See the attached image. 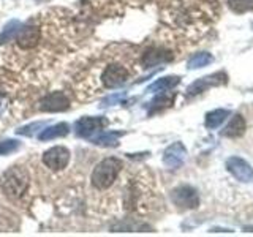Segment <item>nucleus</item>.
Returning <instances> with one entry per match:
<instances>
[{"instance_id":"obj_1","label":"nucleus","mask_w":253,"mask_h":237,"mask_svg":"<svg viewBox=\"0 0 253 237\" xmlns=\"http://www.w3.org/2000/svg\"><path fill=\"white\" fill-rule=\"evenodd\" d=\"M30 184V177L27 171L22 168V166H13L0 179V187H2V192L11 198V199H19V198L27 192Z\"/></svg>"},{"instance_id":"obj_2","label":"nucleus","mask_w":253,"mask_h":237,"mask_svg":"<svg viewBox=\"0 0 253 237\" xmlns=\"http://www.w3.org/2000/svg\"><path fill=\"white\" fill-rule=\"evenodd\" d=\"M122 161L119 160V158H114V157H109V158H105V160H101L97 166H95V169L92 171V185L98 190H106L109 188L111 185L114 184V180L117 179L119 172L122 171Z\"/></svg>"},{"instance_id":"obj_3","label":"nucleus","mask_w":253,"mask_h":237,"mask_svg":"<svg viewBox=\"0 0 253 237\" xmlns=\"http://www.w3.org/2000/svg\"><path fill=\"white\" fill-rule=\"evenodd\" d=\"M171 201L177 205L179 209L190 210L196 209L200 205V196L198 192L190 185H180L171 192Z\"/></svg>"},{"instance_id":"obj_4","label":"nucleus","mask_w":253,"mask_h":237,"mask_svg":"<svg viewBox=\"0 0 253 237\" xmlns=\"http://www.w3.org/2000/svg\"><path fill=\"white\" fill-rule=\"evenodd\" d=\"M68 161H70V150L63 146L51 147L43 154V163L51 171H62L63 168H67Z\"/></svg>"},{"instance_id":"obj_5","label":"nucleus","mask_w":253,"mask_h":237,"mask_svg":"<svg viewBox=\"0 0 253 237\" xmlns=\"http://www.w3.org/2000/svg\"><path fill=\"white\" fill-rule=\"evenodd\" d=\"M228 82V76L225 71H218V73H213V75H209V76H204L201 79H198L193 84L188 85V95H198V93H203L209 89V87H213V85H223Z\"/></svg>"},{"instance_id":"obj_6","label":"nucleus","mask_w":253,"mask_h":237,"mask_svg":"<svg viewBox=\"0 0 253 237\" xmlns=\"http://www.w3.org/2000/svg\"><path fill=\"white\" fill-rule=\"evenodd\" d=\"M226 169L231 172L237 180L245 182V184H252L253 182V168L244 160V158H239V157L228 158Z\"/></svg>"},{"instance_id":"obj_7","label":"nucleus","mask_w":253,"mask_h":237,"mask_svg":"<svg viewBox=\"0 0 253 237\" xmlns=\"http://www.w3.org/2000/svg\"><path fill=\"white\" fill-rule=\"evenodd\" d=\"M106 125L103 117H81L75 123V133L79 138H90L93 133H98Z\"/></svg>"},{"instance_id":"obj_8","label":"nucleus","mask_w":253,"mask_h":237,"mask_svg":"<svg viewBox=\"0 0 253 237\" xmlns=\"http://www.w3.org/2000/svg\"><path fill=\"white\" fill-rule=\"evenodd\" d=\"M126 79H128V71L121 65H109L101 75V81L108 89L122 87L126 82Z\"/></svg>"},{"instance_id":"obj_9","label":"nucleus","mask_w":253,"mask_h":237,"mask_svg":"<svg viewBox=\"0 0 253 237\" xmlns=\"http://www.w3.org/2000/svg\"><path fill=\"white\" fill-rule=\"evenodd\" d=\"M70 108V98L63 92H52L40 101V109L46 113H60Z\"/></svg>"},{"instance_id":"obj_10","label":"nucleus","mask_w":253,"mask_h":237,"mask_svg":"<svg viewBox=\"0 0 253 237\" xmlns=\"http://www.w3.org/2000/svg\"><path fill=\"white\" fill-rule=\"evenodd\" d=\"M187 149L182 142H172V144L165 150L163 154V163L169 169H179L185 161Z\"/></svg>"},{"instance_id":"obj_11","label":"nucleus","mask_w":253,"mask_h":237,"mask_svg":"<svg viewBox=\"0 0 253 237\" xmlns=\"http://www.w3.org/2000/svg\"><path fill=\"white\" fill-rule=\"evenodd\" d=\"M40 29L35 26H26V27H21V30L18 32L16 35V41H18L21 49H32L35 47L40 41Z\"/></svg>"},{"instance_id":"obj_12","label":"nucleus","mask_w":253,"mask_h":237,"mask_svg":"<svg viewBox=\"0 0 253 237\" xmlns=\"http://www.w3.org/2000/svg\"><path fill=\"white\" fill-rule=\"evenodd\" d=\"M172 59V54L169 51L163 49V47H152V49L146 51V54L142 55V63L144 67H155L158 63L169 62Z\"/></svg>"},{"instance_id":"obj_13","label":"nucleus","mask_w":253,"mask_h":237,"mask_svg":"<svg viewBox=\"0 0 253 237\" xmlns=\"http://www.w3.org/2000/svg\"><path fill=\"white\" fill-rule=\"evenodd\" d=\"M70 131V126L65 122L55 123L52 126H46V128L40 133V141H51V139H57V138H63L67 136Z\"/></svg>"},{"instance_id":"obj_14","label":"nucleus","mask_w":253,"mask_h":237,"mask_svg":"<svg viewBox=\"0 0 253 237\" xmlns=\"http://www.w3.org/2000/svg\"><path fill=\"white\" fill-rule=\"evenodd\" d=\"M244 131H245V118L241 114H236L231 117V120L228 122L221 134L228 138H239L244 134Z\"/></svg>"},{"instance_id":"obj_15","label":"nucleus","mask_w":253,"mask_h":237,"mask_svg":"<svg viewBox=\"0 0 253 237\" xmlns=\"http://www.w3.org/2000/svg\"><path fill=\"white\" fill-rule=\"evenodd\" d=\"M231 114L228 109H213L211 113L206 114V126H208L209 130H213V128H218V126L223 123L228 116Z\"/></svg>"},{"instance_id":"obj_16","label":"nucleus","mask_w":253,"mask_h":237,"mask_svg":"<svg viewBox=\"0 0 253 237\" xmlns=\"http://www.w3.org/2000/svg\"><path fill=\"white\" fill-rule=\"evenodd\" d=\"M179 82H180L179 76H166L155 81L152 85H149L147 92H166V90H171L172 87H176Z\"/></svg>"},{"instance_id":"obj_17","label":"nucleus","mask_w":253,"mask_h":237,"mask_svg":"<svg viewBox=\"0 0 253 237\" xmlns=\"http://www.w3.org/2000/svg\"><path fill=\"white\" fill-rule=\"evenodd\" d=\"M122 131H108V133H100L98 136L92 138V142L97 146L103 147H116L117 146V139L122 136Z\"/></svg>"},{"instance_id":"obj_18","label":"nucleus","mask_w":253,"mask_h":237,"mask_svg":"<svg viewBox=\"0 0 253 237\" xmlns=\"http://www.w3.org/2000/svg\"><path fill=\"white\" fill-rule=\"evenodd\" d=\"M21 27H22V24L19 21H16V19L8 22L5 26V29L2 30V34H0V44H5L6 41H11V40L18 35V32L21 30Z\"/></svg>"},{"instance_id":"obj_19","label":"nucleus","mask_w":253,"mask_h":237,"mask_svg":"<svg viewBox=\"0 0 253 237\" xmlns=\"http://www.w3.org/2000/svg\"><path fill=\"white\" fill-rule=\"evenodd\" d=\"M212 60H213V57L209 52H198L193 55V57H190L187 67H188V70H198V68L209 65Z\"/></svg>"},{"instance_id":"obj_20","label":"nucleus","mask_w":253,"mask_h":237,"mask_svg":"<svg viewBox=\"0 0 253 237\" xmlns=\"http://www.w3.org/2000/svg\"><path fill=\"white\" fill-rule=\"evenodd\" d=\"M47 122L44 120H38V122H34V123H29L26 126H22V128L18 130V134H22V136H34V134L40 130L46 128Z\"/></svg>"},{"instance_id":"obj_21","label":"nucleus","mask_w":253,"mask_h":237,"mask_svg":"<svg viewBox=\"0 0 253 237\" xmlns=\"http://www.w3.org/2000/svg\"><path fill=\"white\" fill-rule=\"evenodd\" d=\"M229 6L236 13H245L253 10V0H229Z\"/></svg>"},{"instance_id":"obj_22","label":"nucleus","mask_w":253,"mask_h":237,"mask_svg":"<svg viewBox=\"0 0 253 237\" xmlns=\"http://www.w3.org/2000/svg\"><path fill=\"white\" fill-rule=\"evenodd\" d=\"M21 146V142H18L16 139H5V141H0V155H8L18 150Z\"/></svg>"},{"instance_id":"obj_23","label":"nucleus","mask_w":253,"mask_h":237,"mask_svg":"<svg viewBox=\"0 0 253 237\" xmlns=\"http://www.w3.org/2000/svg\"><path fill=\"white\" fill-rule=\"evenodd\" d=\"M124 98H125V93H113V95H109V97H106L105 100L101 101V106L103 108L114 106V105H117V103H121Z\"/></svg>"},{"instance_id":"obj_24","label":"nucleus","mask_w":253,"mask_h":237,"mask_svg":"<svg viewBox=\"0 0 253 237\" xmlns=\"http://www.w3.org/2000/svg\"><path fill=\"white\" fill-rule=\"evenodd\" d=\"M5 109H6V98L0 95V116L5 113Z\"/></svg>"}]
</instances>
